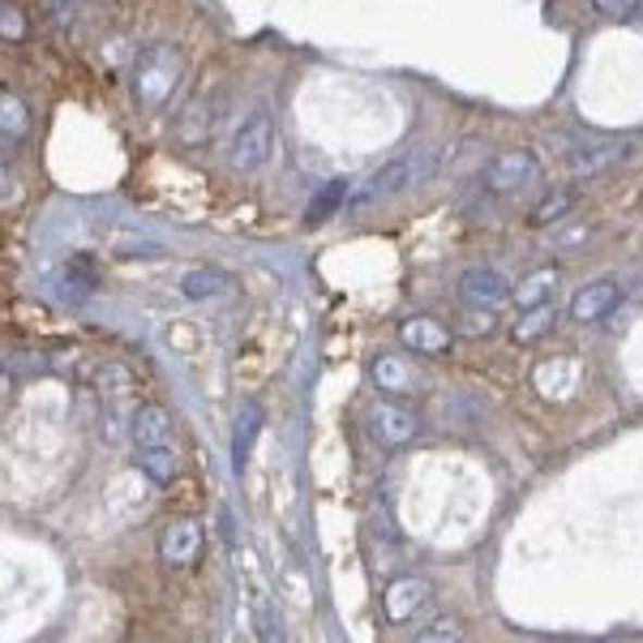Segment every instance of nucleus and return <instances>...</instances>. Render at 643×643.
I'll use <instances>...</instances> for the list:
<instances>
[{
  "mask_svg": "<svg viewBox=\"0 0 643 643\" xmlns=\"http://www.w3.org/2000/svg\"><path fill=\"white\" fill-rule=\"evenodd\" d=\"M185 77V57L176 44H150L134 61V99L146 112H159Z\"/></svg>",
  "mask_w": 643,
  "mask_h": 643,
  "instance_id": "nucleus-1",
  "label": "nucleus"
},
{
  "mask_svg": "<svg viewBox=\"0 0 643 643\" xmlns=\"http://www.w3.org/2000/svg\"><path fill=\"white\" fill-rule=\"evenodd\" d=\"M275 143H280L275 116H271L267 103H258V108H249V112L240 116V125H236V134H232L227 163H232L236 172H262V168L271 163V154H275Z\"/></svg>",
  "mask_w": 643,
  "mask_h": 643,
  "instance_id": "nucleus-2",
  "label": "nucleus"
},
{
  "mask_svg": "<svg viewBox=\"0 0 643 643\" xmlns=\"http://www.w3.org/2000/svg\"><path fill=\"white\" fill-rule=\"evenodd\" d=\"M429 172V163L421 154H399V159H391V163H382L364 185L357 189V198H353V207H373V202H386V198H399L408 185H417L421 176Z\"/></svg>",
  "mask_w": 643,
  "mask_h": 643,
  "instance_id": "nucleus-3",
  "label": "nucleus"
},
{
  "mask_svg": "<svg viewBox=\"0 0 643 643\" xmlns=\"http://www.w3.org/2000/svg\"><path fill=\"white\" fill-rule=\"evenodd\" d=\"M532 181H536V154L523 150V146H506V150H498L485 163V189L498 194V198H510V194L528 189Z\"/></svg>",
  "mask_w": 643,
  "mask_h": 643,
  "instance_id": "nucleus-4",
  "label": "nucleus"
},
{
  "mask_svg": "<svg viewBox=\"0 0 643 643\" xmlns=\"http://www.w3.org/2000/svg\"><path fill=\"white\" fill-rule=\"evenodd\" d=\"M429 601H433V583L421 579V574H399V579L382 592V609H386L391 622H412Z\"/></svg>",
  "mask_w": 643,
  "mask_h": 643,
  "instance_id": "nucleus-5",
  "label": "nucleus"
},
{
  "mask_svg": "<svg viewBox=\"0 0 643 643\" xmlns=\"http://www.w3.org/2000/svg\"><path fill=\"white\" fill-rule=\"evenodd\" d=\"M459 300L468 309H502L510 300V284L494 267H472L459 275Z\"/></svg>",
  "mask_w": 643,
  "mask_h": 643,
  "instance_id": "nucleus-6",
  "label": "nucleus"
},
{
  "mask_svg": "<svg viewBox=\"0 0 643 643\" xmlns=\"http://www.w3.org/2000/svg\"><path fill=\"white\" fill-rule=\"evenodd\" d=\"M202 554V523L198 519H176L159 536V562L163 567H189Z\"/></svg>",
  "mask_w": 643,
  "mask_h": 643,
  "instance_id": "nucleus-7",
  "label": "nucleus"
},
{
  "mask_svg": "<svg viewBox=\"0 0 643 643\" xmlns=\"http://www.w3.org/2000/svg\"><path fill=\"white\" fill-rule=\"evenodd\" d=\"M618 305H622V287L614 280H596V284H583L571 296V318L579 326H592V322H605Z\"/></svg>",
  "mask_w": 643,
  "mask_h": 643,
  "instance_id": "nucleus-8",
  "label": "nucleus"
},
{
  "mask_svg": "<svg viewBox=\"0 0 643 643\" xmlns=\"http://www.w3.org/2000/svg\"><path fill=\"white\" fill-rule=\"evenodd\" d=\"M373 433L382 446H408L421 433V417L412 408H404L399 399H382L373 408Z\"/></svg>",
  "mask_w": 643,
  "mask_h": 643,
  "instance_id": "nucleus-9",
  "label": "nucleus"
},
{
  "mask_svg": "<svg viewBox=\"0 0 643 643\" xmlns=\"http://www.w3.org/2000/svg\"><path fill=\"white\" fill-rule=\"evenodd\" d=\"M399 344L408 353H421V357H446L450 344H455V335L442 322H433V318H408L399 326Z\"/></svg>",
  "mask_w": 643,
  "mask_h": 643,
  "instance_id": "nucleus-10",
  "label": "nucleus"
},
{
  "mask_svg": "<svg viewBox=\"0 0 643 643\" xmlns=\"http://www.w3.org/2000/svg\"><path fill=\"white\" fill-rule=\"evenodd\" d=\"M369 378H373V386H378L386 399H404V395L421 391V373L412 369V360H404V357H378L373 369H369Z\"/></svg>",
  "mask_w": 643,
  "mask_h": 643,
  "instance_id": "nucleus-11",
  "label": "nucleus"
},
{
  "mask_svg": "<svg viewBox=\"0 0 643 643\" xmlns=\"http://www.w3.org/2000/svg\"><path fill=\"white\" fill-rule=\"evenodd\" d=\"M627 154V146L622 143H596V146H574L571 154H567V163H571V176L574 181H592V176H601V172H609L618 159Z\"/></svg>",
  "mask_w": 643,
  "mask_h": 643,
  "instance_id": "nucleus-12",
  "label": "nucleus"
},
{
  "mask_svg": "<svg viewBox=\"0 0 643 643\" xmlns=\"http://www.w3.org/2000/svg\"><path fill=\"white\" fill-rule=\"evenodd\" d=\"M129 437H134V446H168L172 442V412L159 408V404L138 408L134 421H129Z\"/></svg>",
  "mask_w": 643,
  "mask_h": 643,
  "instance_id": "nucleus-13",
  "label": "nucleus"
},
{
  "mask_svg": "<svg viewBox=\"0 0 643 643\" xmlns=\"http://www.w3.org/2000/svg\"><path fill=\"white\" fill-rule=\"evenodd\" d=\"M258 433H262V408H258V404H245L240 417H236V433H232V468H236V472H245Z\"/></svg>",
  "mask_w": 643,
  "mask_h": 643,
  "instance_id": "nucleus-14",
  "label": "nucleus"
},
{
  "mask_svg": "<svg viewBox=\"0 0 643 643\" xmlns=\"http://www.w3.org/2000/svg\"><path fill=\"white\" fill-rule=\"evenodd\" d=\"M134 463L143 468L146 477L154 481V485H168V481H176V450H172V442L168 446H134Z\"/></svg>",
  "mask_w": 643,
  "mask_h": 643,
  "instance_id": "nucleus-15",
  "label": "nucleus"
},
{
  "mask_svg": "<svg viewBox=\"0 0 643 643\" xmlns=\"http://www.w3.org/2000/svg\"><path fill=\"white\" fill-rule=\"evenodd\" d=\"M554 326H558V309H554L549 300H541V305L523 309V318L515 322V344H536V339H545Z\"/></svg>",
  "mask_w": 643,
  "mask_h": 643,
  "instance_id": "nucleus-16",
  "label": "nucleus"
},
{
  "mask_svg": "<svg viewBox=\"0 0 643 643\" xmlns=\"http://www.w3.org/2000/svg\"><path fill=\"white\" fill-rule=\"evenodd\" d=\"M227 284H232V280H227L219 267H194V271L181 275V292H185L189 300H214V296L227 292Z\"/></svg>",
  "mask_w": 643,
  "mask_h": 643,
  "instance_id": "nucleus-17",
  "label": "nucleus"
},
{
  "mask_svg": "<svg viewBox=\"0 0 643 643\" xmlns=\"http://www.w3.org/2000/svg\"><path fill=\"white\" fill-rule=\"evenodd\" d=\"M554 287H558V271L554 267H545V271H532L523 284L510 292V300H515V309H532V305H541V300H549L554 296Z\"/></svg>",
  "mask_w": 643,
  "mask_h": 643,
  "instance_id": "nucleus-18",
  "label": "nucleus"
},
{
  "mask_svg": "<svg viewBox=\"0 0 643 643\" xmlns=\"http://www.w3.org/2000/svg\"><path fill=\"white\" fill-rule=\"evenodd\" d=\"M348 194H353V181H331L313 202H309V211H305V219H331L335 211H344V202H348Z\"/></svg>",
  "mask_w": 643,
  "mask_h": 643,
  "instance_id": "nucleus-19",
  "label": "nucleus"
},
{
  "mask_svg": "<svg viewBox=\"0 0 643 643\" xmlns=\"http://www.w3.org/2000/svg\"><path fill=\"white\" fill-rule=\"evenodd\" d=\"M571 211H574V194H567V189H554L549 198H541V202H536L532 223H536V227H549V223H562Z\"/></svg>",
  "mask_w": 643,
  "mask_h": 643,
  "instance_id": "nucleus-20",
  "label": "nucleus"
},
{
  "mask_svg": "<svg viewBox=\"0 0 643 643\" xmlns=\"http://www.w3.org/2000/svg\"><path fill=\"white\" fill-rule=\"evenodd\" d=\"M417 640H421V643H459V640H463V622L442 614V618H433L429 627H421V631H417Z\"/></svg>",
  "mask_w": 643,
  "mask_h": 643,
  "instance_id": "nucleus-21",
  "label": "nucleus"
},
{
  "mask_svg": "<svg viewBox=\"0 0 643 643\" xmlns=\"http://www.w3.org/2000/svg\"><path fill=\"white\" fill-rule=\"evenodd\" d=\"M26 125H30L26 103H22V99H13V95H0V134H22Z\"/></svg>",
  "mask_w": 643,
  "mask_h": 643,
  "instance_id": "nucleus-22",
  "label": "nucleus"
},
{
  "mask_svg": "<svg viewBox=\"0 0 643 643\" xmlns=\"http://www.w3.org/2000/svg\"><path fill=\"white\" fill-rule=\"evenodd\" d=\"M99 391L112 395V399L125 395V391H129V369H125V364H103V369H99Z\"/></svg>",
  "mask_w": 643,
  "mask_h": 643,
  "instance_id": "nucleus-23",
  "label": "nucleus"
},
{
  "mask_svg": "<svg viewBox=\"0 0 643 643\" xmlns=\"http://www.w3.org/2000/svg\"><path fill=\"white\" fill-rule=\"evenodd\" d=\"M494 331H498L494 309H468V318H463V335L481 339V335H494Z\"/></svg>",
  "mask_w": 643,
  "mask_h": 643,
  "instance_id": "nucleus-24",
  "label": "nucleus"
},
{
  "mask_svg": "<svg viewBox=\"0 0 643 643\" xmlns=\"http://www.w3.org/2000/svg\"><path fill=\"white\" fill-rule=\"evenodd\" d=\"M643 0H592V9L601 13V17H614V22H631L635 13H640Z\"/></svg>",
  "mask_w": 643,
  "mask_h": 643,
  "instance_id": "nucleus-25",
  "label": "nucleus"
},
{
  "mask_svg": "<svg viewBox=\"0 0 643 643\" xmlns=\"http://www.w3.org/2000/svg\"><path fill=\"white\" fill-rule=\"evenodd\" d=\"M4 181H9V172H4V163H0V189H4Z\"/></svg>",
  "mask_w": 643,
  "mask_h": 643,
  "instance_id": "nucleus-26",
  "label": "nucleus"
}]
</instances>
